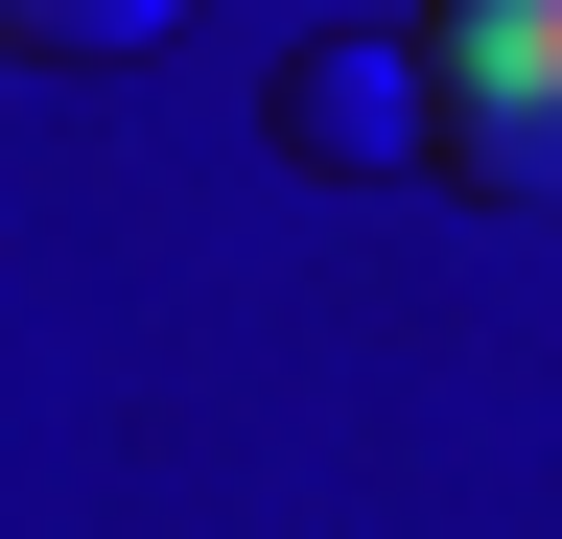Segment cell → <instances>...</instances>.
<instances>
[{"instance_id": "1", "label": "cell", "mask_w": 562, "mask_h": 539, "mask_svg": "<svg viewBox=\"0 0 562 539\" xmlns=\"http://www.w3.org/2000/svg\"><path fill=\"white\" fill-rule=\"evenodd\" d=\"M422 165L492 212L562 188V0H422Z\"/></svg>"}, {"instance_id": "2", "label": "cell", "mask_w": 562, "mask_h": 539, "mask_svg": "<svg viewBox=\"0 0 562 539\" xmlns=\"http://www.w3.org/2000/svg\"><path fill=\"white\" fill-rule=\"evenodd\" d=\"M281 142L305 165H398L422 142V47H305V71H281Z\"/></svg>"}, {"instance_id": "3", "label": "cell", "mask_w": 562, "mask_h": 539, "mask_svg": "<svg viewBox=\"0 0 562 539\" xmlns=\"http://www.w3.org/2000/svg\"><path fill=\"white\" fill-rule=\"evenodd\" d=\"M0 24H24L47 71H117V47H165V24H188V0H0Z\"/></svg>"}]
</instances>
